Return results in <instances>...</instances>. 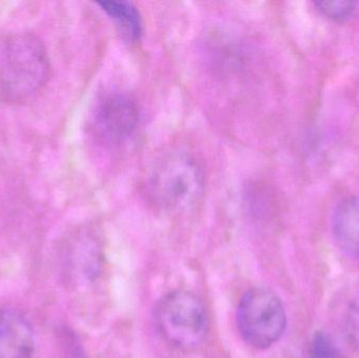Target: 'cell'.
Instances as JSON below:
<instances>
[{
	"instance_id": "1",
	"label": "cell",
	"mask_w": 359,
	"mask_h": 358,
	"mask_svg": "<svg viewBox=\"0 0 359 358\" xmlns=\"http://www.w3.org/2000/svg\"><path fill=\"white\" fill-rule=\"evenodd\" d=\"M48 52L32 33L12 34L0 46V99L23 103L35 96L50 77Z\"/></svg>"
},
{
	"instance_id": "2",
	"label": "cell",
	"mask_w": 359,
	"mask_h": 358,
	"mask_svg": "<svg viewBox=\"0 0 359 358\" xmlns=\"http://www.w3.org/2000/svg\"><path fill=\"white\" fill-rule=\"evenodd\" d=\"M204 172L198 162L185 151H172L158 159L145 180L147 199L158 209L168 212L191 209L202 199Z\"/></svg>"
},
{
	"instance_id": "3",
	"label": "cell",
	"mask_w": 359,
	"mask_h": 358,
	"mask_svg": "<svg viewBox=\"0 0 359 358\" xmlns=\"http://www.w3.org/2000/svg\"><path fill=\"white\" fill-rule=\"evenodd\" d=\"M155 319L164 340L176 348H196L208 332V315L204 303L185 290L163 296L156 307Z\"/></svg>"
},
{
	"instance_id": "4",
	"label": "cell",
	"mask_w": 359,
	"mask_h": 358,
	"mask_svg": "<svg viewBox=\"0 0 359 358\" xmlns=\"http://www.w3.org/2000/svg\"><path fill=\"white\" fill-rule=\"evenodd\" d=\"M236 323L247 344L265 350L278 343L284 334L286 311L276 292L268 288H252L238 303Z\"/></svg>"
},
{
	"instance_id": "5",
	"label": "cell",
	"mask_w": 359,
	"mask_h": 358,
	"mask_svg": "<svg viewBox=\"0 0 359 358\" xmlns=\"http://www.w3.org/2000/svg\"><path fill=\"white\" fill-rule=\"evenodd\" d=\"M139 118L140 111L133 97L126 92H113L98 103L94 116L95 132L103 142L119 144L134 134Z\"/></svg>"
},
{
	"instance_id": "6",
	"label": "cell",
	"mask_w": 359,
	"mask_h": 358,
	"mask_svg": "<svg viewBox=\"0 0 359 358\" xmlns=\"http://www.w3.org/2000/svg\"><path fill=\"white\" fill-rule=\"evenodd\" d=\"M35 345V331L27 317L16 309H0V358H32Z\"/></svg>"
},
{
	"instance_id": "7",
	"label": "cell",
	"mask_w": 359,
	"mask_h": 358,
	"mask_svg": "<svg viewBox=\"0 0 359 358\" xmlns=\"http://www.w3.org/2000/svg\"><path fill=\"white\" fill-rule=\"evenodd\" d=\"M332 230L341 250L359 258V195L343 200L332 216Z\"/></svg>"
},
{
	"instance_id": "8",
	"label": "cell",
	"mask_w": 359,
	"mask_h": 358,
	"mask_svg": "<svg viewBox=\"0 0 359 358\" xmlns=\"http://www.w3.org/2000/svg\"><path fill=\"white\" fill-rule=\"evenodd\" d=\"M71 265L80 277L92 280L100 267V249L92 235H79L72 246Z\"/></svg>"
},
{
	"instance_id": "9",
	"label": "cell",
	"mask_w": 359,
	"mask_h": 358,
	"mask_svg": "<svg viewBox=\"0 0 359 358\" xmlns=\"http://www.w3.org/2000/svg\"><path fill=\"white\" fill-rule=\"evenodd\" d=\"M98 4L109 18L117 23L128 39L132 41L140 39L143 33L142 18L138 8L132 2L109 0L98 2Z\"/></svg>"
},
{
	"instance_id": "10",
	"label": "cell",
	"mask_w": 359,
	"mask_h": 358,
	"mask_svg": "<svg viewBox=\"0 0 359 358\" xmlns=\"http://www.w3.org/2000/svg\"><path fill=\"white\" fill-rule=\"evenodd\" d=\"M313 6L320 15L337 22L349 20L358 11V2L353 0H318Z\"/></svg>"
},
{
	"instance_id": "11",
	"label": "cell",
	"mask_w": 359,
	"mask_h": 358,
	"mask_svg": "<svg viewBox=\"0 0 359 358\" xmlns=\"http://www.w3.org/2000/svg\"><path fill=\"white\" fill-rule=\"evenodd\" d=\"M310 358H341L339 349L326 332H316L310 349Z\"/></svg>"
},
{
	"instance_id": "12",
	"label": "cell",
	"mask_w": 359,
	"mask_h": 358,
	"mask_svg": "<svg viewBox=\"0 0 359 358\" xmlns=\"http://www.w3.org/2000/svg\"><path fill=\"white\" fill-rule=\"evenodd\" d=\"M346 323L350 340L359 348V292L348 307Z\"/></svg>"
}]
</instances>
